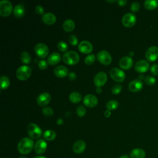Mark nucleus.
Returning a JSON list of instances; mask_svg holds the SVG:
<instances>
[{
	"instance_id": "nucleus-34",
	"label": "nucleus",
	"mask_w": 158,
	"mask_h": 158,
	"mask_svg": "<svg viewBox=\"0 0 158 158\" xmlns=\"http://www.w3.org/2000/svg\"><path fill=\"white\" fill-rule=\"evenodd\" d=\"M144 82L148 85H153L156 83L155 78L152 76H150V75H148V76H146V77H144Z\"/></svg>"
},
{
	"instance_id": "nucleus-11",
	"label": "nucleus",
	"mask_w": 158,
	"mask_h": 158,
	"mask_svg": "<svg viewBox=\"0 0 158 158\" xmlns=\"http://www.w3.org/2000/svg\"><path fill=\"white\" fill-rule=\"evenodd\" d=\"M107 74L105 72H98L97 74H96V75L94 77L93 81L94 85L97 87H101L106 83V82L107 81Z\"/></svg>"
},
{
	"instance_id": "nucleus-8",
	"label": "nucleus",
	"mask_w": 158,
	"mask_h": 158,
	"mask_svg": "<svg viewBox=\"0 0 158 158\" xmlns=\"http://www.w3.org/2000/svg\"><path fill=\"white\" fill-rule=\"evenodd\" d=\"M34 51L36 54L41 58L46 57L49 53L48 47L43 43L36 44L34 48Z\"/></svg>"
},
{
	"instance_id": "nucleus-9",
	"label": "nucleus",
	"mask_w": 158,
	"mask_h": 158,
	"mask_svg": "<svg viewBox=\"0 0 158 158\" xmlns=\"http://www.w3.org/2000/svg\"><path fill=\"white\" fill-rule=\"evenodd\" d=\"M136 22V17L133 13H127L125 14L122 19V23L123 26L126 27H133Z\"/></svg>"
},
{
	"instance_id": "nucleus-20",
	"label": "nucleus",
	"mask_w": 158,
	"mask_h": 158,
	"mask_svg": "<svg viewBox=\"0 0 158 158\" xmlns=\"http://www.w3.org/2000/svg\"><path fill=\"white\" fill-rule=\"evenodd\" d=\"M86 149V143L83 140L76 141L73 145V151L77 154L82 153Z\"/></svg>"
},
{
	"instance_id": "nucleus-28",
	"label": "nucleus",
	"mask_w": 158,
	"mask_h": 158,
	"mask_svg": "<svg viewBox=\"0 0 158 158\" xmlns=\"http://www.w3.org/2000/svg\"><path fill=\"white\" fill-rule=\"evenodd\" d=\"M70 101L75 104L78 103L81 99V95L78 92H72L69 95Z\"/></svg>"
},
{
	"instance_id": "nucleus-16",
	"label": "nucleus",
	"mask_w": 158,
	"mask_h": 158,
	"mask_svg": "<svg viewBox=\"0 0 158 158\" xmlns=\"http://www.w3.org/2000/svg\"><path fill=\"white\" fill-rule=\"evenodd\" d=\"M149 69V64L145 60H138L135 65V70L139 73H144L147 72Z\"/></svg>"
},
{
	"instance_id": "nucleus-41",
	"label": "nucleus",
	"mask_w": 158,
	"mask_h": 158,
	"mask_svg": "<svg viewBox=\"0 0 158 158\" xmlns=\"http://www.w3.org/2000/svg\"><path fill=\"white\" fill-rule=\"evenodd\" d=\"M150 70H151V72L153 75H158V65H157V64H152L151 66Z\"/></svg>"
},
{
	"instance_id": "nucleus-21",
	"label": "nucleus",
	"mask_w": 158,
	"mask_h": 158,
	"mask_svg": "<svg viewBox=\"0 0 158 158\" xmlns=\"http://www.w3.org/2000/svg\"><path fill=\"white\" fill-rule=\"evenodd\" d=\"M43 22L48 25H53L56 21V17L52 13L47 12L43 15L42 16Z\"/></svg>"
},
{
	"instance_id": "nucleus-40",
	"label": "nucleus",
	"mask_w": 158,
	"mask_h": 158,
	"mask_svg": "<svg viewBox=\"0 0 158 158\" xmlns=\"http://www.w3.org/2000/svg\"><path fill=\"white\" fill-rule=\"evenodd\" d=\"M48 62H46V60H41L39 61L38 62V67L41 69V70H44L46 69L47 67H48Z\"/></svg>"
},
{
	"instance_id": "nucleus-31",
	"label": "nucleus",
	"mask_w": 158,
	"mask_h": 158,
	"mask_svg": "<svg viewBox=\"0 0 158 158\" xmlns=\"http://www.w3.org/2000/svg\"><path fill=\"white\" fill-rule=\"evenodd\" d=\"M118 106V102L115 100H111L106 104V107L107 110H114L117 109V107Z\"/></svg>"
},
{
	"instance_id": "nucleus-33",
	"label": "nucleus",
	"mask_w": 158,
	"mask_h": 158,
	"mask_svg": "<svg viewBox=\"0 0 158 158\" xmlns=\"http://www.w3.org/2000/svg\"><path fill=\"white\" fill-rule=\"evenodd\" d=\"M95 56L94 54H89L88 55L85 59V62L86 65H91L92 64L94 60H95Z\"/></svg>"
},
{
	"instance_id": "nucleus-45",
	"label": "nucleus",
	"mask_w": 158,
	"mask_h": 158,
	"mask_svg": "<svg viewBox=\"0 0 158 158\" xmlns=\"http://www.w3.org/2000/svg\"><path fill=\"white\" fill-rule=\"evenodd\" d=\"M110 111L109 110H106L105 112H104V115L106 117H109L110 115Z\"/></svg>"
},
{
	"instance_id": "nucleus-23",
	"label": "nucleus",
	"mask_w": 158,
	"mask_h": 158,
	"mask_svg": "<svg viewBox=\"0 0 158 158\" xmlns=\"http://www.w3.org/2000/svg\"><path fill=\"white\" fill-rule=\"evenodd\" d=\"M60 60V55L59 52H54L51 53L48 58V63L51 65L58 64Z\"/></svg>"
},
{
	"instance_id": "nucleus-48",
	"label": "nucleus",
	"mask_w": 158,
	"mask_h": 158,
	"mask_svg": "<svg viewBox=\"0 0 158 158\" xmlns=\"http://www.w3.org/2000/svg\"><path fill=\"white\" fill-rule=\"evenodd\" d=\"M119 158H130V157L127 154H123V155L121 156Z\"/></svg>"
},
{
	"instance_id": "nucleus-46",
	"label": "nucleus",
	"mask_w": 158,
	"mask_h": 158,
	"mask_svg": "<svg viewBox=\"0 0 158 158\" xmlns=\"http://www.w3.org/2000/svg\"><path fill=\"white\" fill-rule=\"evenodd\" d=\"M57 125H62V123H63V120H62V118H58L57 120Z\"/></svg>"
},
{
	"instance_id": "nucleus-53",
	"label": "nucleus",
	"mask_w": 158,
	"mask_h": 158,
	"mask_svg": "<svg viewBox=\"0 0 158 158\" xmlns=\"http://www.w3.org/2000/svg\"><path fill=\"white\" fill-rule=\"evenodd\" d=\"M107 1V2H115L116 1H115V0H114V1H109H109Z\"/></svg>"
},
{
	"instance_id": "nucleus-17",
	"label": "nucleus",
	"mask_w": 158,
	"mask_h": 158,
	"mask_svg": "<svg viewBox=\"0 0 158 158\" xmlns=\"http://www.w3.org/2000/svg\"><path fill=\"white\" fill-rule=\"evenodd\" d=\"M143 83L141 80L136 79L131 81L128 84V89L132 92H138L142 89Z\"/></svg>"
},
{
	"instance_id": "nucleus-43",
	"label": "nucleus",
	"mask_w": 158,
	"mask_h": 158,
	"mask_svg": "<svg viewBox=\"0 0 158 158\" xmlns=\"http://www.w3.org/2000/svg\"><path fill=\"white\" fill-rule=\"evenodd\" d=\"M68 75H69V78L70 80H74L77 78V75H76L75 73H74V72H70L69 73Z\"/></svg>"
},
{
	"instance_id": "nucleus-1",
	"label": "nucleus",
	"mask_w": 158,
	"mask_h": 158,
	"mask_svg": "<svg viewBox=\"0 0 158 158\" xmlns=\"http://www.w3.org/2000/svg\"><path fill=\"white\" fill-rule=\"evenodd\" d=\"M34 146L33 141L30 138L25 137L19 141L17 145V149L20 154H27L32 151Z\"/></svg>"
},
{
	"instance_id": "nucleus-4",
	"label": "nucleus",
	"mask_w": 158,
	"mask_h": 158,
	"mask_svg": "<svg viewBox=\"0 0 158 158\" xmlns=\"http://www.w3.org/2000/svg\"><path fill=\"white\" fill-rule=\"evenodd\" d=\"M27 132L29 136L32 139H38L42 135L41 129L34 123H31L27 126Z\"/></svg>"
},
{
	"instance_id": "nucleus-37",
	"label": "nucleus",
	"mask_w": 158,
	"mask_h": 158,
	"mask_svg": "<svg viewBox=\"0 0 158 158\" xmlns=\"http://www.w3.org/2000/svg\"><path fill=\"white\" fill-rule=\"evenodd\" d=\"M76 112H77V115L79 116V117H83L86 114V109L85 108L82 106H78L77 108V110H76Z\"/></svg>"
},
{
	"instance_id": "nucleus-30",
	"label": "nucleus",
	"mask_w": 158,
	"mask_h": 158,
	"mask_svg": "<svg viewBox=\"0 0 158 158\" xmlns=\"http://www.w3.org/2000/svg\"><path fill=\"white\" fill-rule=\"evenodd\" d=\"M20 59L23 64H28L31 61V56L28 52H22L20 56Z\"/></svg>"
},
{
	"instance_id": "nucleus-29",
	"label": "nucleus",
	"mask_w": 158,
	"mask_h": 158,
	"mask_svg": "<svg viewBox=\"0 0 158 158\" xmlns=\"http://www.w3.org/2000/svg\"><path fill=\"white\" fill-rule=\"evenodd\" d=\"M1 89H7L10 85V81L7 77L5 75H2L1 77Z\"/></svg>"
},
{
	"instance_id": "nucleus-52",
	"label": "nucleus",
	"mask_w": 158,
	"mask_h": 158,
	"mask_svg": "<svg viewBox=\"0 0 158 158\" xmlns=\"http://www.w3.org/2000/svg\"><path fill=\"white\" fill-rule=\"evenodd\" d=\"M19 158H27V157L25 156H21V157H19Z\"/></svg>"
},
{
	"instance_id": "nucleus-2",
	"label": "nucleus",
	"mask_w": 158,
	"mask_h": 158,
	"mask_svg": "<svg viewBox=\"0 0 158 158\" xmlns=\"http://www.w3.org/2000/svg\"><path fill=\"white\" fill-rule=\"evenodd\" d=\"M63 61L68 65L77 64L80 60L79 54L75 51H68L66 52L62 56Z\"/></svg>"
},
{
	"instance_id": "nucleus-18",
	"label": "nucleus",
	"mask_w": 158,
	"mask_h": 158,
	"mask_svg": "<svg viewBox=\"0 0 158 158\" xmlns=\"http://www.w3.org/2000/svg\"><path fill=\"white\" fill-rule=\"evenodd\" d=\"M133 63V59L130 57L125 56L120 60L119 65L122 69L124 70H128L132 67Z\"/></svg>"
},
{
	"instance_id": "nucleus-10",
	"label": "nucleus",
	"mask_w": 158,
	"mask_h": 158,
	"mask_svg": "<svg viewBox=\"0 0 158 158\" xmlns=\"http://www.w3.org/2000/svg\"><path fill=\"white\" fill-rule=\"evenodd\" d=\"M145 57L149 62H154L158 59V48L157 46L149 47L145 52Z\"/></svg>"
},
{
	"instance_id": "nucleus-32",
	"label": "nucleus",
	"mask_w": 158,
	"mask_h": 158,
	"mask_svg": "<svg viewBox=\"0 0 158 158\" xmlns=\"http://www.w3.org/2000/svg\"><path fill=\"white\" fill-rule=\"evenodd\" d=\"M57 48L59 51L62 52H65L68 49V45L65 41H60L57 44Z\"/></svg>"
},
{
	"instance_id": "nucleus-47",
	"label": "nucleus",
	"mask_w": 158,
	"mask_h": 158,
	"mask_svg": "<svg viewBox=\"0 0 158 158\" xmlns=\"http://www.w3.org/2000/svg\"><path fill=\"white\" fill-rule=\"evenodd\" d=\"M96 91L98 93H101L102 92V89L101 87H97L96 89Z\"/></svg>"
},
{
	"instance_id": "nucleus-44",
	"label": "nucleus",
	"mask_w": 158,
	"mask_h": 158,
	"mask_svg": "<svg viewBox=\"0 0 158 158\" xmlns=\"http://www.w3.org/2000/svg\"><path fill=\"white\" fill-rule=\"evenodd\" d=\"M117 2L118 4V5L120 6H124L127 4V1L126 0H118Z\"/></svg>"
},
{
	"instance_id": "nucleus-26",
	"label": "nucleus",
	"mask_w": 158,
	"mask_h": 158,
	"mask_svg": "<svg viewBox=\"0 0 158 158\" xmlns=\"http://www.w3.org/2000/svg\"><path fill=\"white\" fill-rule=\"evenodd\" d=\"M144 6L147 10H154L158 7V1L146 0L144 2Z\"/></svg>"
},
{
	"instance_id": "nucleus-24",
	"label": "nucleus",
	"mask_w": 158,
	"mask_h": 158,
	"mask_svg": "<svg viewBox=\"0 0 158 158\" xmlns=\"http://www.w3.org/2000/svg\"><path fill=\"white\" fill-rule=\"evenodd\" d=\"M130 156L131 158H144L146 152L141 148H135L130 152Z\"/></svg>"
},
{
	"instance_id": "nucleus-42",
	"label": "nucleus",
	"mask_w": 158,
	"mask_h": 158,
	"mask_svg": "<svg viewBox=\"0 0 158 158\" xmlns=\"http://www.w3.org/2000/svg\"><path fill=\"white\" fill-rule=\"evenodd\" d=\"M35 12L37 14H39V15H43L44 14V8L40 6V5H38L36 7H35Z\"/></svg>"
},
{
	"instance_id": "nucleus-3",
	"label": "nucleus",
	"mask_w": 158,
	"mask_h": 158,
	"mask_svg": "<svg viewBox=\"0 0 158 158\" xmlns=\"http://www.w3.org/2000/svg\"><path fill=\"white\" fill-rule=\"evenodd\" d=\"M31 70L27 65H22L19 67L16 71V76L20 80L24 81L27 80L31 75Z\"/></svg>"
},
{
	"instance_id": "nucleus-27",
	"label": "nucleus",
	"mask_w": 158,
	"mask_h": 158,
	"mask_svg": "<svg viewBox=\"0 0 158 158\" xmlns=\"http://www.w3.org/2000/svg\"><path fill=\"white\" fill-rule=\"evenodd\" d=\"M56 137V133L52 130H48L43 133V138L47 141H52Z\"/></svg>"
},
{
	"instance_id": "nucleus-49",
	"label": "nucleus",
	"mask_w": 158,
	"mask_h": 158,
	"mask_svg": "<svg viewBox=\"0 0 158 158\" xmlns=\"http://www.w3.org/2000/svg\"><path fill=\"white\" fill-rule=\"evenodd\" d=\"M142 79H144V75H140L139 76V80H141Z\"/></svg>"
},
{
	"instance_id": "nucleus-14",
	"label": "nucleus",
	"mask_w": 158,
	"mask_h": 158,
	"mask_svg": "<svg viewBox=\"0 0 158 158\" xmlns=\"http://www.w3.org/2000/svg\"><path fill=\"white\" fill-rule=\"evenodd\" d=\"M35 151L38 154H42L44 153L47 149V143L43 139H40L35 144Z\"/></svg>"
},
{
	"instance_id": "nucleus-38",
	"label": "nucleus",
	"mask_w": 158,
	"mask_h": 158,
	"mask_svg": "<svg viewBox=\"0 0 158 158\" xmlns=\"http://www.w3.org/2000/svg\"><path fill=\"white\" fill-rule=\"evenodd\" d=\"M140 9V4L138 2H134L131 3L130 6V9L133 12H137Z\"/></svg>"
},
{
	"instance_id": "nucleus-22",
	"label": "nucleus",
	"mask_w": 158,
	"mask_h": 158,
	"mask_svg": "<svg viewBox=\"0 0 158 158\" xmlns=\"http://www.w3.org/2000/svg\"><path fill=\"white\" fill-rule=\"evenodd\" d=\"M25 10L24 6L22 4L16 5L13 9V14L17 18H21L25 14Z\"/></svg>"
},
{
	"instance_id": "nucleus-12",
	"label": "nucleus",
	"mask_w": 158,
	"mask_h": 158,
	"mask_svg": "<svg viewBox=\"0 0 158 158\" xmlns=\"http://www.w3.org/2000/svg\"><path fill=\"white\" fill-rule=\"evenodd\" d=\"M51 99V95L47 93V92H44L41 94H40L37 98H36V101L37 103L39 106L41 107H44L49 104Z\"/></svg>"
},
{
	"instance_id": "nucleus-19",
	"label": "nucleus",
	"mask_w": 158,
	"mask_h": 158,
	"mask_svg": "<svg viewBox=\"0 0 158 158\" xmlns=\"http://www.w3.org/2000/svg\"><path fill=\"white\" fill-rule=\"evenodd\" d=\"M54 73L59 78H64L69 75V70L65 66L59 65L54 69Z\"/></svg>"
},
{
	"instance_id": "nucleus-39",
	"label": "nucleus",
	"mask_w": 158,
	"mask_h": 158,
	"mask_svg": "<svg viewBox=\"0 0 158 158\" xmlns=\"http://www.w3.org/2000/svg\"><path fill=\"white\" fill-rule=\"evenodd\" d=\"M122 90V86L120 85L117 84L112 86V93L114 94H118Z\"/></svg>"
},
{
	"instance_id": "nucleus-13",
	"label": "nucleus",
	"mask_w": 158,
	"mask_h": 158,
	"mask_svg": "<svg viewBox=\"0 0 158 158\" xmlns=\"http://www.w3.org/2000/svg\"><path fill=\"white\" fill-rule=\"evenodd\" d=\"M78 49L82 53L89 54L93 51V45L89 41L84 40L79 43Z\"/></svg>"
},
{
	"instance_id": "nucleus-35",
	"label": "nucleus",
	"mask_w": 158,
	"mask_h": 158,
	"mask_svg": "<svg viewBox=\"0 0 158 158\" xmlns=\"http://www.w3.org/2000/svg\"><path fill=\"white\" fill-rule=\"evenodd\" d=\"M42 112L46 116H52L53 115L54 111L51 107H44L42 109Z\"/></svg>"
},
{
	"instance_id": "nucleus-50",
	"label": "nucleus",
	"mask_w": 158,
	"mask_h": 158,
	"mask_svg": "<svg viewBox=\"0 0 158 158\" xmlns=\"http://www.w3.org/2000/svg\"><path fill=\"white\" fill-rule=\"evenodd\" d=\"M33 158H46L44 156H36V157H34Z\"/></svg>"
},
{
	"instance_id": "nucleus-15",
	"label": "nucleus",
	"mask_w": 158,
	"mask_h": 158,
	"mask_svg": "<svg viewBox=\"0 0 158 158\" xmlns=\"http://www.w3.org/2000/svg\"><path fill=\"white\" fill-rule=\"evenodd\" d=\"M83 104L88 107H93L98 104V98L93 94H88L83 98Z\"/></svg>"
},
{
	"instance_id": "nucleus-5",
	"label": "nucleus",
	"mask_w": 158,
	"mask_h": 158,
	"mask_svg": "<svg viewBox=\"0 0 158 158\" xmlns=\"http://www.w3.org/2000/svg\"><path fill=\"white\" fill-rule=\"evenodd\" d=\"M12 10V5L9 1L2 0L0 1V15L2 17L9 16Z\"/></svg>"
},
{
	"instance_id": "nucleus-51",
	"label": "nucleus",
	"mask_w": 158,
	"mask_h": 158,
	"mask_svg": "<svg viewBox=\"0 0 158 158\" xmlns=\"http://www.w3.org/2000/svg\"><path fill=\"white\" fill-rule=\"evenodd\" d=\"M130 56H133V55H134V52H130Z\"/></svg>"
},
{
	"instance_id": "nucleus-7",
	"label": "nucleus",
	"mask_w": 158,
	"mask_h": 158,
	"mask_svg": "<svg viewBox=\"0 0 158 158\" xmlns=\"http://www.w3.org/2000/svg\"><path fill=\"white\" fill-rule=\"evenodd\" d=\"M96 58L98 61L106 65H109L112 62V57L110 54L105 50H102L98 52Z\"/></svg>"
},
{
	"instance_id": "nucleus-25",
	"label": "nucleus",
	"mask_w": 158,
	"mask_h": 158,
	"mask_svg": "<svg viewBox=\"0 0 158 158\" xmlns=\"http://www.w3.org/2000/svg\"><path fill=\"white\" fill-rule=\"evenodd\" d=\"M75 27L74 21L72 19H67L63 23V28L67 32L72 31Z\"/></svg>"
},
{
	"instance_id": "nucleus-6",
	"label": "nucleus",
	"mask_w": 158,
	"mask_h": 158,
	"mask_svg": "<svg viewBox=\"0 0 158 158\" xmlns=\"http://www.w3.org/2000/svg\"><path fill=\"white\" fill-rule=\"evenodd\" d=\"M110 77L117 82H122L125 80V74L123 70L118 68L114 67L110 70Z\"/></svg>"
},
{
	"instance_id": "nucleus-36",
	"label": "nucleus",
	"mask_w": 158,
	"mask_h": 158,
	"mask_svg": "<svg viewBox=\"0 0 158 158\" xmlns=\"http://www.w3.org/2000/svg\"><path fill=\"white\" fill-rule=\"evenodd\" d=\"M69 42L72 46H75L78 44V38L75 35H70L69 37Z\"/></svg>"
}]
</instances>
